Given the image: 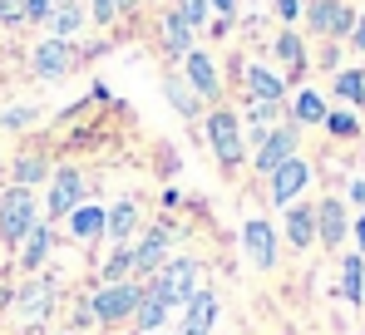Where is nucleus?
Segmentation results:
<instances>
[{
	"mask_svg": "<svg viewBox=\"0 0 365 335\" xmlns=\"http://www.w3.org/2000/svg\"><path fill=\"white\" fill-rule=\"evenodd\" d=\"M40 222V202L30 187H5L0 192V242L5 247H20Z\"/></svg>",
	"mask_w": 365,
	"mask_h": 335,
	"instance_id": "obj_1",
	"label": "nucleus"
},
{
	"mask_svg": "<svg viewBox=\"0 0 365 335\" xmlns=\"http://www.w3.org/2000/svg\"><path fill=\"white\" fill-rule=\"evenodd\" d=\"M148 291L173 311V306H182L192 291H197V262L192 257H168L153 277H148Z\"/></svg>",
	"mask_w": 365,
	"mask_h": 335,
	"instance_id": "obj_2",
	"label": "nucleus"
},
{
	"mask_svg": "<svg viewBox=\"0 0 365 335\" xmlns=\"http://www.w3.org/2000/svg\"><path fill=\"white\" fill-rule=\"evenodd\" d=\"M138 296H143V281H138V277L99 286V291L89 296V306H94V321H99V326H123V321L133 316Z\"/></svg>",
	"mask_w": 365,
	"mask_h": 335,
	"instance_id": "obj_3",
	"label": "nucleus"
},
{
	"mask_svg": "<svg viewBox=\"0 0 365 335\" xmlns=\"http://www.w3.org/2000/svg\"><path fill=\"white\" fill-rule=\"evenodd\" d=\"M207 143H212L217 163L232 172V168L242 163V118L232 109H212L207 113Z\"/></svg>",
	"mask_w": 365,
	"mask_h": 335,
	"instance_id": "obj_4",
	"label": "nucleus"
},
{
	"mask_svg": "<svg viewBox=\"0 0 365 335\" xmlns=\"http://www.w3.org/2000/svg\"><path fill=\"white\" fill-rule=\"evenodd\" d=\"M306 182H311V163H306V158H287L277 172H267V197H272L277 207H292L306 192Z\"/></svg>",
	"mask_w": 365,
	"mask_h": 335,
	"instance_id": "obj_5",
	"label": "nucleus"
},
{
	"mask_svg": "<svg viewBox=\"0 0 365 335\" xmlns=\"http://www.w3.org/2000/svg\"><path fill=\"white\" fill-rule=\"evenodd\" d=\"M242 252L257 272H272L277 267V232H272L267 217H247L242 222Z\"/></svg>",
	"mask_w": 365,
	"mask_h": 335,
	"instance_id": "obj_6",
	"label": "nucleus"
},
{
	"mask_svg": "<svg viewBox=\"0 0 365 335\" xmlns=\"http://www.w3.org/2000/svg\"><path fill=\"white\" fill-rule=\"evenodd\" d=\"M287 158H297V128H292V123L267 128V133L257 138V158H252V163H257V172H277Z\"/></svg>",
	"mask_w": 365,
	"mask_h": 335,
	"instance_id": "obj_7",
	"label": "nucleus"
},
{
	"mask_svg": "<svg viewBox=\"0 0 365 335\" xmlns=\"http://www.w3.org/2000/svg\"><path fill=\"white\" fill-rule=\"evenodd\" d=\"M306 20H311V30H316V35L341 40V35H351L356 10H351L346 0H311V5H306Z\"/></svg>",
	"mask_w": 365,
	"mask_h": 335,
	"instance_id": "obj_8",
	"label": "nucleus"
},
{
	"mask_svg": "<svg viewBox=\"0 0 365 335\" xmlns=\"http://www.w3.org/2000/svg\"><path fill=\"white\" fill-rule=\"evenodd\" d=\"M168 237H173L168 227H148L138 242H128V247H133V277L138 281H148L163 262H168Z\"/></svg>",
	"mask_w": 365,
	"mask_h": 335,
	"instance_id": "obj_9",
	"label": "nucleus"
},
{
	"mask_svg": "<svg viewBox=\"0 0 365 335\" xmlns=\"http://www.w3.org/2000/svg\"><path fill=\"white\" fill-rule=\"evenodd\" d=\"M79 202H84V172H79V168H60V172L50 177L45 212H50V217H69Z\"/></svg>",
	"mask_w": 365,
	"mask_h": 335,
	"instance_id": "obj_10",
	"label": "nucleus"
},
{
	"mask_svg": "<svg viewBox=\"0 0 365 335\" xmlns=\"http://www.w3.org/2000/svg\"><path fill=\"white\" fill-rule=\"evenodd\" d=\"M15 311H20V321L25 326H35V321H45L50 316V306H55V281H40V277H30L20 291H15V301H10Z\"/></svg>",
	"mask_w": 365,
	"mask_h": 335,
	"instance_id": "obj_11",
	"label": "nucleus"
},
{
	"mask_svg": "<svg viewBox=\"0 0 365 335\" xmlns=\"http://www.w3.org/2000/svg\"><path fill=\"white\" fill-rule=\"evenodd\" d=\"M30 64H35L40 79H64V74L74 69V45H69V40H40L35 55H30Z\"/></svg>",
	"mask_w": 365,
	"mask_h": 335,
	"instance_id": "obj_12",
	"label": "nucleus"
},
{
	"mask_svg": "<svg viewBox=\"0 0 365 335\" xmlns=\"http://www.w3.org/2000/svg\"><path fill=\"white\" fill-rule=\"evenodd\" d=\"M182 64H187V84H192V94H197V99H217V94H222L217 64L202 55V50H187V55H182Z\"/></svg>",
	"mask_w": 365,
	"mask_h": 335,
	"instance_id": "obj_13",
	"label": "nucleus"
},
{
	"mask_svg": "<svg viewBox=\"0 0 365 335\" xmlns=\"http://www.w3.org/2000/svg\"><path fill=\"white\" fill-rule=\"evenodd\" d=\"M182 306H187L182 335H212V321H217V296H212V291H192Z\"/></svg>",
	"mask_w": 365,
	"mask_h": 335,
	"instance_id": "obj_14",
	"label": "nucleus"
},
{
	"mask_svg": "<svg viewBox=\"0 0 365 335\" xmlns=\"http://www.w3.org/2000/svg\"><path fill=\"white\" fill-rule=\"evenodd\" d=\"M346 232H351V222H346V202H341V197H326V202L316 207V237H321L326 247H341Z\"/></svg>",
	"mask_w": 365,
	"mask_h": 335,
	"instance_id": "obj_15",
	"label": "nucleus"
},
{
	"mask_svg": "<svg viewBox=\"0 0 365 335\" xmlns=\"http://www.w3.org/2000/svg\"><path fill=\"white\" fill-rule=\"evenodd\" d=\"M133 232H138V202H133V197H123V202H114V207L104 212V237H109L114 247H128V242H133Z\"/></svg>",
	"mask_w": 365,
	"mask_h": 335,
	"instance_id": "obj_16",
	"label": "nucleus"
},
{
	"mask_svg": "<svg viewBox=\"0 0 365 335\" xmlns=\"http://www.w3.org/2000/svg\"><path fill=\"white\" fill-rule=\"evenodd\" d=\"M247 94L262 99V104H282L287 99V79L272 74L267 64H247Z\"/></svg>",
	"mask_w": 365,
	"mask_h": 335,
	"instance_id": "obj_17",
	"label": "nucleus"
},
{
	"mask_svg": "<svg viewBox=\"0 0 365 335\" xmlns=\"http://www.w3.org/2000/svg\"><path fill=\"white\" fill-rule=\"evenodd\" d=\"M69 237H74L79 247H94V242L104 237V207H94V202H79V207L69 212Z\"/></svg>",
	"mask_w": 365,
	"mask_h": 335,
	"instance_id": "obj_18",
	"label": "nucleus"
},
{
	"mask_svg": "<svg viewBox=\"0 0 365 335\" xmlns=\"http://www.w3.org/2000/svg\"><path fill=\"white\" fill-rule=\"evenodd\" d=\"M50 247H55V232H50V222H35V232L20 242V272H40L45 267V257H50Z\"/></svg>",
	"mask_w": 365,
	"mask_h": 335,
	"instance_id": "obj_19",
	"label": "nucleus"
},
{
	"mask_svg": "<svg viewBox=\"0 0 365 335\" xmlns=\"http://www.w3.org/2000/svg\"><path fill=\"white\" fill-rule=\"evenodd\" d=\"M133 326H138V335H158L163 326H168V306L148 291V281H143V296H138V306H133V316H128Z\"/></svg>",
	"mask_w": 365,
	"mask_h": 335,
	"instance_id": "obj_20",
	"label": "nucleus"
},
{
	"mask_svg": "<svg viewBox=\"0 0 365 335\" xmlns=\"http://www.w3.org/2000/svg\"><path fill=\"white\" fill-rule=\"evenodd\" d=\"M45 30H50V40H69L74 30H84V5H79V0H60V5L50 10Z\"/></svg>",
	"mask_w": 365,
	"mask_h": 335,
	"instance_id": "obj_21",
	"label": "nucleus"
},
{
	"mask_svg": "<svg viewBox=\"0 0 365 335\" xmlns=\"http://www.w3.org/2000/svg\"><path fill=\"white\" fill-rule=\"evenodd\" d=\"M282 222H287V242H292V247H311V242H316V207H297V202H292Z\"/></svg>",
	"mask_w": 365,
	"mask_h": 335,
	"instance_id": "obj_22",
	"label": "nucleus"
},
{
	"mask_svg": "<svg viewBox=\"0 0 365 335\" xmlns=\"http://www.w3.org/2000/svg\"><path fill=\"white\" fill-rule=\"evenodd\" d=\"M158 35H163V50H168V55H187V50H192V30H187V20H182L178 10H163V30H158Z\"/></svg>",
	"mask_w": 365,
	"mask_h": 335,
	"instance_id": "obj_23",
	"label": "nucleus"
},
{
	"mask_svg": "<svg viewBox=\"0 0 365 335\" xmlns=\"http://www.w3.org/2000/svg\"><path fill=\"white\" fill-rule=\"evenodd\" d=\"M341 296L351 306H361V296H365V257L361 252L356 257H341Z\"/></svg>",
	"mask_w": 365,
	"mask_h": 335,
	"instance_id": "obj_24",
	"label": "nucleus"
},
{
	"mask_svg": "<svg viewBox=\"0 0 365 335\" xmlns=\"http://www.w3.org/2000/svg\"><path fill=\"white\" fill-rule=\"evenodd\" d=\"M45 177H50V163H45L40 153L15 158V187H30V192H35V182H45Z\"/></svg>",
	"mask_w": 365,
	"mask_h": 335,
	"instance_id": "obj_25",
	"label": "nucleus"
},
{
	"mask_svg": "<svg viewBox=\"0 0 365 335\" xmlns=\"http://www.w3.org/2000/svg\"><path fill=\"white\" fill-rule=\"evenodd\" d=\"M163 89H168V99H173V109H178L182 118H192V113H197V94H192V84H187V79L163 74Z\"/></svg>",
	"mask_w": 365,
	"mask_h": 335,
	"instance_id": "obj_26",
	"label": "nucleus"
},
{
	"mask_svg": "<svg viewBox=\"0 0 365 335\" xmlns=\"http://www.w3.org/2000/svg\"><path fill=\"white\" fill-rule=\"evenodd\" d=\"M326 104H321V94H316V89H302V94H297V104H292V118H297V123H326Z\"/></svg>",
	"mask_w": 365,
	"mask_h": 335,
	"instance_id": "obj_27",
	"label": "nucleus"
},
{
	"mask_svg": "<svg viewBox=\"0 0 365 335\" xmlns=\"http://www.w3.org/2000/svg\"><path fill=\"white\" fill-rule=\"evenodd\" d=\"M277 59L287 64V74H302V69H306V50H302V40H297L292 30L277 35Z\"/></svg>",
	"mask_w": 365,
	"mask_h": 335,
	"instance_id": "obj_28",
	"label": "nucleus"
},
{
	"mask_svg": "<svg viewBox=\"0 0 365 335\" xmlns=\"http://www.w3.org/2000/svg\"><path fill=\"white\" fill-rule=\"evenodd\" d=\"M336 94H341L346 104H365V74L361 69H341V74H336Z\"/></svg>",
	"mask_w": 365,
	"mask_h": 335,
	"instance_id": "obj_29",
	"label": "nucleus"
},
{
	"mask_svg": "<svg viewBox=\"0 0 365 335\" xmlns=\"http://www.w3.org/2000/svg\"><path fill=\"white\" fill-rule=\"evenodd\" d=\"M133 277V247H114V257L104 262V286L109 281H128Z\"/></svg>",
	"mask_w": 365,
	"mask_h": 335,
	"instance_id": "obj_30",
	"label": "nucleus"
},
{
	"mask_svg": "<svg viewBox=\"0 0 365 335\" xmlns=\"http://www.w3.org/2000/svg\"><path fill=\"white\" fill-rule=\"evenodd\" d=\"M277 113H282V104H262V99H252V104H247V118L257 123V133H267V128L277 123Z\"/></svg>",
	"mask_w": 365,
	"mask_h": 335,
	"instance_id": "obj_31",
	"label": "nucleus"
},
{
	"mask_svg": "<svg viewBox=\"0 0 365 335\" xmlns=\"http://www.w3.org/2000/svg\"><path fill=\"white\" fill-rule=\"evenodd\" d=\"M326 128H331V133H336V138H351V133H356V128H361V118H356V113H326Z\"/></svg>",
	"mask_w": 365,
	"mask_h": 335,
	"instance_id": "obj_32",
	"label": "nucleus"
},
{
	"mask_svg": "<svg viewBox=\"0 0 365 335\" xmlns=\"http://www.w3.org/2000/svg\"><path fill=\"white\" fill-rule=\"evenodd\" d=\"M173 10H178L182 20H187V30H197V25L207 20V0H178Z\"/></svg>",
	"mask_w": 365,
	"mask_h": 335,
	"instance_id": "obj_33",
	"label": "nucleus"
},
{
	"mask_svg": "<svg viewBox=\"0 0 365 335\" xmlns=\"http://www.w3.org/2000/svg\"><path fill=\"white\" fill-rule=\"evenodd\" d=\"M128 5H138V0H94V10H89V15H94L99 25H109V20H114L119 10H128Z\"/></svg>",
	"mask_w": 365,
	"mask_h": 335,
	"instance_id": "obj_34",
	"label": "nucleus"
},
{
	"mask_svg": "<svg viewBox=\"0 0 365 335\" xmlns=\"http://www.w3.org/2000/svg\"><path fill=\"white\" fill-rule=\"evenodd\" d=\"M20 5H25V20H30V25H45L50 10H55V0H20Z\"/></svg>",
	"mask_w": 365,
	"mask_h": 335,
	"instance_id": "obj_35",
	"label": "nucleus"
},
{
	"mask_svg": "<svg viewBox=\"0 0 365 335\" xmlns=\"http://www.w3.org/2000/svg\"><path fill=\"white\" fill-rule=\"evenodd\" d=\"M25 20V5L20 0H0V25H20Z\"/></svg>",
	"mask_w": 365,
	"mask_h": 335,
	"instance_id": "obj_36",
	"label": "nucleus"
},
{
	"mask_svg": "<svg viewBox=\"0 0 365 335\" xmlns=\"http://www.w3.org/2000/svg\"><path fill=\"white\" fill-rule=\"evenodd\" d=\"M74 326H84V331H89V326H99V321H94V306H89V301H79V306H74Z\"/></svg>",
	"mask_w": 365,
	"mask_h": 335,
	"instance_id": "obj_37",
	"label": "nucleus"
},
{
	"mask_svg": "<svg viewBox=\"0 0 365 335\" xmlns=\"http://www.w3.org/2000/svg\"><path fill=\"white\" fill-rule=\"evenodd\" d=\"M30 118H35V109H10L5 113V128H25Z\"/></svg>",
	"mask_w": 365,
	"mask_h": 335,
	"instance_id": "obj_38",
	"label": "nucleus"
},
{
	"mask_svg": "<svg viewBox=\"0 0 365 335\" xmlns=\"http://www.w3.org/2000/svg\"><path fill=\"white\" fill-rule=\"evenodd\" d=\"M277 10H282V20H297L302 15V0H277Z\"/></svg>",
	"mask_w": 365,
	"mask_h": 335,
	"instance_id": "obj_39",
	"label": "nucleus"
},
{
	"mask_svg": "<svg viewBox=\"0 0 365 335\" xmlns=\"http://www.w3.org/2000/svg\"><path fill=\"white\" fill-rule=\"evenodd\" d=\"M351 45H356V50H361V55H365V15H361V20H356V25H351Z\"/></svg>",
	"mask_w": 365,
	"mask_h": 335,
	"instance_id": "obj_40",
	"label": "nucleus"
},
{
	"mask_svg": "<svg viewBox=\"0 0 365 335\" xmlns=\"http://www.w3.org/2000/svg\"><path fill=\"white\" fill-rule=\"evenodd\" d=\"M207 10H217V15H222V20H227V15H232V10H237V0H207Z\"/></svg>",
	"mask_w": 365,
	"mask_h": 335,
	"instance_id": "obj_41",
	"label": "nucleus"
},
{
	"mask_svg": "<svg viewBox=\"0 0 365 335\" xmlns=\"http://www.w3.org/2000/svg\"><path fill=\"white\" fill-rule=\"evenodd\" d=\"M346 197H351V202H365V182H351V187H346Z\"/></svg>",
	"mask_w": 365,
	"mask_h": 335,
	"instance_id": "obj_42",
	"label": "nucleus"
},
{
	"mask_svg": "<svg viewBox=\"0 0 365 335\" xmlns=\"http://www.w3.org/2000/svg\"><path fill=\"white\" fill-rule=\"evenodd\" d=\"M10 301H15V291H10V286H0V316L10 311Z\"/></svg>",
	"mask_w": 365,
	"mask_h": 335,
	"instance_id": "obj_43",
	"label": "nucleus"
},
{
	"mask_svg": "<svg viewBox=\"0 0 365 335\" xmlns=\"http://www.w3.org/2000/svg\"><path fill=\"white\" fill-rule=\"evenodd\" d=\"M356 237H361V257H365V217L356 222Z\"/></svg>",
	"mask_w": 365,
	"mask_h": 335,
	"instance_id": "obj_44",
	"label": "nucleus"
},
{
	"mask_svg": "<svg viewBox=\"0 0 365 335\" xmlns=\"http://www.w3.org/2000/svg\"><path fill=\"white\" fill-rule=\"evenodd\" d=\"M55 5H60V0H55Z\"/></svg>",
	"mask_w": 365,
	"mask_h": 335,
	"instance_id": "obj_45",
	"label": "nucleus"
},
{
	"mask_svg": "<svg viewBox=\"0 0 365 335\" xmlns=\"http://www.w3.org/2000/svg\"><path fill=\"white\" fill-rule=\"evenodd\" d=\"M158 335H163V331H158Z\"/></svg>",
	"mask_w": 365,
	"mask_h": 335,
	"instance_id": "obj_46",
	"label": "nucleus"
}]
</instances>
